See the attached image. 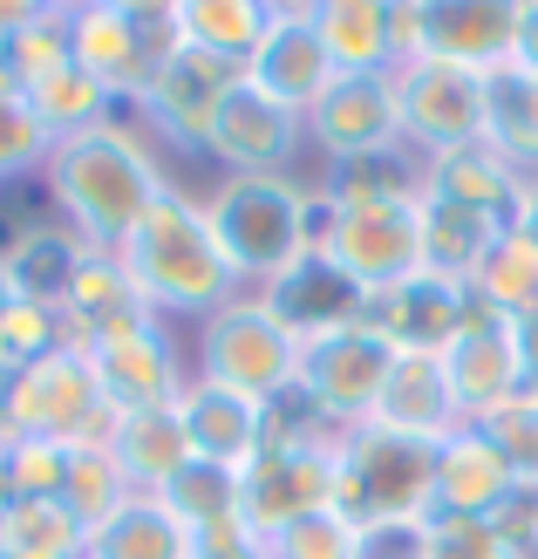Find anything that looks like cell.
<instances>
[{
	"instance_id": "ffe728a7",
	"label": "cell",
	"mask_w": 538,
	"mask_h": 559,
	"mask_svg": "<svg viewBox=\"0 0 538 559\" xmlns=\"http://www.w3.org/2000/svg\"><path fill=\"white\" fill-rule=\"evenodd\" d=\"M55 314H62V342L82 348V355L103 348V342H117V334H136V328L157 321L151 300L136 294V280L123 273L117 253H89V260H82Z\"/></svg>"
},
{
	"instance_id": "4316f807",
	"label": "cell",
	"mask_w": 538,
	"mask_h": 559,
	"mask_svg": "<svg viewBox=\"0 0 538 559\" xmlns=\"http://www.w3.org/2000/svg\"><path fill=\"white\" fill-rule=\"evenodd\" d=\"M109 457L123 464L130 491H164L191 464V437H184V416L178 403L164 409H130L117 416V430H109Z\"/></svg>"
},
{
	"instance_id": "bcb514c9",
	"label": "cell",
	"mask_w": 538,
	"mask_h": 559,
	"mask_svg": "<svg viewBox=\"0 0 538 559\" xmlns=\"http://www.w3.org/2000/svg\"><path fill=\"white\" fill-rule=\"evenodd\" d=\"M491 525H498V539L512 546V552H525V546H538V485H512V498L491 512Z\"/></svg>"
},
{
	"instance_id": "9a60e30c",
	"label": "cell",
	"mask_w": 538,
	"mask_h": 559,
	"mask_svg": "<svg viewBox=\"0 0 538 559\" xmlns=\"http://www.w3.org/2000/svg\"><path fill=\"white\" fill-rule=\"evenodd\" d=\"M334 457H342V443H321V451H260L239 471V525L252 539H273L294 519L334 506Z\"/></svg>"
},
{
	"instance_id": "816d5d0a",
	"label": "cell",
	"mask_w": 538,
	"mask_h": 559,
	"mask_svg": "<svg viewBox=\"0 0 538 559\" xmlns=\"http://www.w3.org/2000/svg\"><path fill=\"white\" fill-rule=\"evenodd\" d=\"M512 226H518V233H531V246H538V178H525V191H518V212H512Z\"/></svg>"
},
{
	"instance_id": "6da1fadb",
	"label": "cell",
	"mask_w": 538,
	"mask_h": 559,
	"mask_svg": "<svg viewBox=\"0 0 538 559\" xmlns=\"http://www.w3.org/2000/svg\"><path fill=\"white\" fill-rule=\"evenodd\" d=\"M171 185H178L171 157H164V144L130 117V109H117L109 123L82 130V136H62V144L48 151V164H41L48 212L62 218L89 253H117V246L136 233V218H144Z\"/></svg>"
},
{
	"instance_id": "4fadbf2b",
	"label": "cell",
	"mask_w": 538,
	"mask_h": 559,
	"mask_svg": "<svg viewBox=\"0 0 538 559\" xmlns=\"http://www.w3.org/2000/svg\"><path fill=\"white\" fill-rule=\"evenodd\" d=\"M300 151H307V117H294L266 90H252L246 75L232 82V96L218 103V117L205 130V157L225 178H279L294 171Z\"/></svg>"
},
{
	"instance_id": "74e56055",
	"label": "cell",
	"mask_w": 538,
	"mask_h": 559,
	"mask_svg": "<svg viewBox=\"0 0 538 559\" xmlns=\"http://www.w3.org/2000/svg\"><path fill=\"white\" fill-rule=\"evenodd\" d=\"M130 498V478L123 464L109 457V443H75L69 451V485H62V506L82 519V525H103Z\"/></svg>"
},
{
	"instance_id": "9c48e42d",
	"label": "cell",
	"mask_w": 538,
	"mask_h": 559,
	"mask_svg": "<svg viewBox=\"0 0 538 559\" xmlns=\"http://www.w3.org/2000/svg\"><path fill=\"white\" fill-rule=\"evenodd\" d=\"M395 117H403V151L422 164L485 144V75L437 55L395 62Z\"/></svg>"
},
{
	"instance_id": "d4e9b609",
	"label": "cell",
	"mask_w": 538,
	"mask_h": 559,
	"mask_svg": "<svg viewBox=\"0 0 538 559\" xmlns=\"http://www.w3.org/2000/svg\"><path fill=\"white\" fill-rule=\"evenodd\" d=\"M82 260H89V246H82V239H75L55 212L0 239V273H8L14 300L62 307V294H69V280H75V266H82Z\"/></svg>"
},
{
	"instance_id": "f546056e",
	"label": "cell",
	"mask_w": 538,
	"mask_h": 559,
	"mask_svg": "<svg viewBox=\"0 0 538 559\" xmlns=\"http://www.w3.org/2000/svg\"><path fill=\"white\" fill-rule=\"evenodd\" d=\"M485 144L512 171L538 178V75L525 62H504L485 75Z\"/></svg>"
},
{
	"instance_id": "4dcf8cb0",
	"label": "cell",
	"mask_w": 538,
	"mask_h": 559,
	"mask_svg": "<svg viewBox=\"0 0 538 559\" xmlns=\"http://www.w3.org/2000/svg\"><path fill=\"white\" fill-rule=\"evenodd\" d=\"M512 218H491V212H470V205H450V199H422V266L470 287L477 260L498 246V233Z\"/></svg>"
},
{
	"instance_id": "ab89813d",
	"label": "cell",
	"mask_w": 538,
	"mask_h": 559,
	"mask_svg": "<svg viewBox=\"0 0 538 559\" xmlns=\"http://www.w3.org/2000/svg\"><path fill=\"white\" fill-rule=\"evenodd\" d=\"M55 348H69L62 342V314L41 300H8V314H0V376H27L35 361H48Z\"/></svg>"
},
{
	"instance_id": "603a6c76",
	"label": "cell",
	"mask_w": 538,
	"mask_h": 559,
	"mask_svg": "<svg viewBox=\"0 0 538 559\" xmlns=\"http://www.w3.org/2000/svg\"><path fill=\"white\" fill-rule=\"evenodd\" d=\"M178 416H184L191 457L225 464V471H246L252 457H260L266 403L239 396V389H218V382H205V376H191V382H184V396H178Z\"/></svg>"
},
{
	"instance_id": "8fae6325",
	"label": "cell",
	"mask_w": 538,
	"mask_h": 559,
	"mask_svg": "<svg viewBox=\"0 0 538 559\" xmlns=\"http://www.w3.org/2000/svg\"><path fill=\"white\" fill-rule=\"evenodd\" d=\"M388 369H395V348L368 321H348V328H334V334L300 348V382L294 389L334 430H361L375 396H382V382H388Z\"/></svg>"
},
{
	"instance_id": "d6986e66",
	"label": "cell",
	"mask_w": 538,
	"mask_h": 559,
	"mask_svg": "<svg viewBox=\"0 0 538 559\" xmlns=\"http://www.w3.org/2000/svg\"><path fill=\"white\" fill-rule=\"evenodd\" d=\"M361 430H388V437H409V443H443L450 430H464V403H457V389H450L443 355L395 348V369H388V382H382V396H375Z\"/></svg>"
},
{
	"instance_id": "cb8c5ba5",
	"label": "cell",
	"mask_w": 538,
	"mask_h": 559,
	"mask_svg": "<svg viewBox=\"0 0 538 559\" xmlns=\"http://www.w3.org/2000/svg\"><path fill=\"white\" fill-rule=\"evenodd\" d=\"M260 300L300 334V348L321 342V334H334V328H348V321H361V307H368L327 253H307L300 266H287L273 287H260Z\"/></svg>"
},
{
	"instance_id": "7a4b0ae2",
	"label": "cell",
	"mask_w": 538,
	"mask_h": 559,
	"mask_svg": "<svg viewBox=\"0 0 538 559\" xmlns=\"http://www.w3.org/2000/svg\"><path fill=\"white\" fill-rule=\"evenodd\" d=\"M117 260L136 280V294L151 300V314L171 321V328L178 321L198 328L232 294H246L232 260H225V246H218V233H212V218H205V191H184V185H171L136 218V233L117 246Z\"/></svg>"
},
{
	"instance_id": "7402d4cb",
	"label": "cell",
	"mask_w": 538,
	"mask_h": 559,
	"mask_svg": "<svg viewBox=\"0 0 538 559\" xmlns=\"http://www.w3.org/2000/svg\"><path fill=\"white\" fill-rule=\"evenodd\" d=\"M512 464L498 457V443L464 424L450 430L437 451H430V512H470V519H491L504 498H512Z\"/></svg>"
},
{
	"instance_id": "f5cc1de1",
	"label": "cell",
	"mask_w": 538,
	"mask_h": 559,
	"mask_svg": "<svg viewBox=\"0 0 538 559\" xmlns=\"http://www.w3.org/2000/svg\"><path fill=\"white\" fill-rule=\"evenodd\" d=\"M35 8H41V0H0V35H8V41H14V35H21V27H27V21H35Z\"/></svg>"
},
{
	"instance_id": "681fc988",
	"label": "cell",
	"mask_w": 538,
	"mask_h": 559,
	"mask_svg": "<svg viewBox=\"0 0 538 559\" xmlns=\"http://www.w3.org/2000/svg\"><path fill=\"white\" fill-rule=\"evenodd\" d=\"M512 62L538 69V0H518V55Z\"/></svg>"
},
{
	"instance_id": "d6a6232c",
	"label": "cell",
	"mask_w": 538,
	"mask_h": 559,
	"mask_svg": "<svg viewBox=\"0 0 538 559\" xmlns=\"http://www.w3.org/2000/svg\"><path fill=\"white\" fill-rule=\"evenodd\" d=\"M21 96H27V109L41 117V130L55 136V144H62V136H82V130H96V123L117 117V96H109L89 69H75V62H62V69L35 75Z\"/></svg>"
},
{
	"instance_id": "f35d334b",
	"label": "cell",
	"mask_w": 538,
	"mask_h": 559,
	"mask_svg": "<svg viewBox=\"0 0 538 559\" xmlns=\"http://www.w3.org/2000/svg\"><path fill=\"white\" fill-rule=\"evenodd\" d=\"M368 533L342 512V506H321V512H307L294 519L287 533H273L266 539V559H361Z\"/></svg>"
},
{
	"instance_id": "f907efd6",
	"label": "cell",
	"mask_w": 538,
	"mask_h": 559,
	"mask_svg": "<svg viewBox=\"0 0 538 559\" xmlns=\"http://www.w3.org/2000/svg\"><path fill=\"white\" fill-rule=\"evenodd\" d=\"M518 348H525V396H538V314L518 321Z\"/></svg>"
},
{
	"instance_id": "e0dca14e",
	"label": "cell",
	"mask_w": 538,
	"mask_h": 559,
	"mask_svg": "<svg viewBox=\"0 0 538 559\" xmlns=\"http://www.w3.org/2000/svg\"><path fill=\"white\" fill-rule=\"evenodd\" d=\"M246 82H252V90H266L273 103H287L294 117H307V109L334 90V62H327V48H321L314 0H279V8H273L266 41L252 48V62H246Z\"/></svg>"
},
{
	"instance_id": "6f0895ef",
	"label": "cell",
	"mask_w": 538,
	"mask_h": 559,
	"mask_svg": "<svg viewBox=\"0 0 538 559\" xmlns=\"http://www.w3.org/2000/svg\"><path fill=\"white\" fill-rule=\"evenodd\" d=\"M8 300H14V287H8V273H0V314H8Z\"/></svg>"
},
{
	"instance_id": "f6af8a7d",
	"label": "cell",
	"mask_w": 538,
	"mask_h": 559,
	"mask_svg": "<svg viewBox=\"0 0 538 559\" xmlns=\"http://www.w3.org/2000/svg\"><path fill=\"white\" fill-rule=\"evenodd\" d=\"M69 451H75V443L14 437V443H8V457H14V491H21V498H62V485H69Z\"/></svg>"
},
{
	"instance_id": "484cf974",
	"label": "cell",
	"mask_w": 538,
	"mask_h": 559,
	"mask_svg": "<svg viewBox=\"0 0 538 559\" xmlns=\"http://www.w3.org/2000/svg\"><path fill=\"white\" fill-rule=\"evenodd\" d=\"M82 559H198V539L171 519L157 491H130L103 525H89Z\"/></svg>"
},
{
	"instance_id": "f1b7e54d",
	"label": "cell",
	"mask_w": 538,
	"mask_h": 559,
	"mask_svg": "<svg viewBox=\"0 0 538 559\" xmlns=\"http://www.w3.org/2000/svg\"><path fill=\"white\" fill-rule=\"evenodd\" d=\"M518 191H525V171H512L491 144H470V151L422 164V199H450V205H470V212H491V218H512Z\"/></svg>"
},
{
	"instance_id": "7bdbcfd3",
	"label": "cell",
	"mask_w": 538,
	"mask_h": 559,
	"mask_svg": "<svg viewBox=\"0 0 538 559\" xmlns=\"http://www.w3.org/2000/svg\"><path fill=\"white\" fill-rule=\"evenodd\" d=\"M55 151V136L41 130V117L27 109V96H0V185H21V178H41V164Z\"/></svg>"
},
{
	"instance_id": "db71d44e",
	"label": "cell",
	"mask_w": 538,
	"mask_h": 559,
	"mask_svg": "<svg viewBox=\"0 0 538 559\" xmlns=\"http://www.w3.org/2000/svg\"><path fill=\"white\" fill-rule=\"evenodd\" d=\"M0 443H14V382L0 376Z\"/></svg>"
},
{
	"instance_id": "2e32d148",
	"label": "cell",
	"mask_w": 538,
	"mask_h": 559,
	"mask_svg": "<svg viewBox=\"0 0 538 559\" xmlns=\"http://www.w3.org/2000/svg\"><path fill=\"white\" fill-rule=\"evenodd\" d=\"M89 369L103 382V403L117 409V416L164 409V403H178L184 382H191V348L178 342L171 321H151V328H136V334H117V342L89 348Z\"/></svg>"
},
{
	"instance_id": "83f0119b",
	"label": "cell",
	"mask_w": 538,
	"mask_h": 559,
	"mask_svg": "<svg viewBox=\"0 0 538 559\" xmlns=\"http://www.w3.org/2000/svg\"><path fill=\"white\" fill-rule=\"evenodd\" d=\"M314 27H321L334 75H388L395 69L388 0H314Z\"/></svg>"
},
{
	"instance_id": "ba28073f",
	"label": "cell",
	"mask_w": 538,
	"mask_h": 559,
	"mask_svg": "<svg viewBox=\"0 0 538 559\" xmlns=\"http://www.w3.org/2000/svg\"><path fill=\"white\" fill-rule=\"evenodd\" d=\"M395 21V62L437 55L491 75L518 55V0H388Z\"/></svg>"
},
{
	"instance_id": "8d00e7d4",
	"label": "cell",
	"mask_w": 538,
	"mask_h": 559,
	"mask_svg": "<svg viewBox=\"0 0 538 559\" xmlns=\"http://www.w3.org/2000/svg\"><path fill=\"white\" fill-rule=\"evenodd\" d=\"M334 205H388V199H422V157L416 151H388V157H361V164H334L321 178Z\"/></svg>"
},
{
	"instance_id": "8992f818",
	"label": "cell",
	"mask_w": 538,
	"mask_h": 559,
	"mask_svg": "<svg viewBox=\"0 0 538 559\" xmlns=\"http://www.w3.org/2000/svg\"><path fill=\"white\" fill-rule=\"evenodd\" d=\"M348 273L361 300H375L403 280L430 273L422 266V199H388V205H334L321 191V246Z\"/></svg>"
},
{
	"instance_id": "60d3db41",
	"label": "cell",
	"mask_w": 538,
	"mask_h": 559,
	"mask_svg": "<svg viewBox=\"0 0 538 559\" xmlns=\"http://www.w3.org/2000/svg\"><path fill=\"white\" fill-rule=\"evenodd\" d=\"M416 552L422 559H518L512 546L498 539L491 519H470V512H422Z\"/></svg>"
},
{
	"instance_id": "1f68e13d",
	"label": "cell",
	"mask_w": 538,
	"mask_h": 559,
	"mask_svg": "<svg viewBox=\"0 0 538 559\" xmlns=\"http://www.w3.org/2000/svg\"><path fill=\"white\" fill-rule=\"evenodd\" d=\"M279 0H178V27L191 48L218 55V62H252V48L266 41Z\"/></svg>"
},
{
	"instance_id": "9f6ffc18",
	"label": "cell",
	"mask_w": 538,
	"mask_h": 559,
	"mask_svg": "<svg viewBox=\"0 0 538 559\" xmlns=\"http://www.w3.org/2000/svg\"><path fill=\"white\" fill-rule=\"evenodd\" d=\"M14 498H21V491H14V457H8V443H0V512H8Z\"/></svg>"
},
{
	"instance_id": "277c9868",
	"label": "cell",
	"mask_w": 538,
	"mask_h": 559,
	"mask_svg": "<svg viewBox=\"0 0 538 559\" xmlns=\"http://www.w3.org/2000/svg\"><path fill=\"white\" fill-rule=\"evenodd\" d=\"M184 48L178 0H69V62L89 69L117 109L144 96V82Z\"/></svg>"
},
{
	"instance_id": "5bb4252c",
	"label": "cell",
	"mask_w": 538,
	"mask_h": 559,
	"mask_svg": "<svg viewBox=\"0 0 538 559\" xmlns=\"http://www.w3.org/2000/svg\"><path fill=\"white\" fill-rule=\"evenodd\" d=\"M307 151L334 164L388 157L403 151V117H395V69L388 75H334V90L307 109Z\"/></svg>"
},
{
	"instance_id": "c3c4849f",
	"label": "cell",
	"mask_w": 538,
	"mask_h": 559,
	"mask_svg": "<svg viewBox=\"0 0 538 559\" xmlns=\"http://www.w3.org/2000/svg\"><path fill=\"white\" fill-rule=\"evenodd\" d=\"M422 525V519H416ZM416 525H375L368 533V546H361V559H422L416 552Z\"/></svg>"
},
{
	"instance_id": "836d02e7",
	"label": "cell",
	"mask_w": 538,
	"mask_h": 559,
	"mask_svg": "<svg viewBox=\"0 0 538 559\" xmlns=\"http://www.w3.org/2000/svg\"><path fill=\"white\" fill-rule=\"evenodd\" d=\"M470 300H485L491 314H512V321L538 314V246H531V233H518V226L498 233V246L470 273Z\"/></svg>"
},
{
	"instance_id": "7c38bea8",
	"label": "cell",
	"mask_w": 538,
	"mask_h": 559,
	"mask_svg": "<svg viewBox=\"0 0 538 559\" xmlns=\"http://www.w3.org/2000/svg\"><path fill=\"white\" fill-rule=\"evenodd\" d=\"M246 69L239 62H218V55H205V48H178L171 62H164L151 82H144V96L130 103V117L144 123L164 151H191V157H205V130H212V117H218V103L232 96V82H239Z\"/></svg>"
},
{
	"instance_id": "30bf717a",
	"label": "cell",
	"mask_w": 538,
	"mask_h": 559,
	"mask_svg": "<svg viewBox=\"0 0 538 559\" xmlns=\"http://www.w3.org/2000/svg\"><path fill=\"white\" fill-rule=\"evenodd\" d=\"M117 409L103 403V382L82 348H55L27 376H14V437L48 443H109Z\"/></svg>"
},
{
	"instance_id": "5b68a950",
	"label": "cell",
	"mask_w": 538,
	"mask_h": 559,
	"mask_svg": "<svg viewBox=\"0 0 538 559\" xmlns=\"http://www.w3.org/2000/svg\"><path fill=\"white\" fill-rule=\"evenodd\" d=\"M184 348H191V376H205L218 389H239L252 403H273L300 382V334L252 287L232 294L218 314L198 321Z\"/></svg>"
},
{
	"instance_id": "52a82bcc",
	"label": "cell",
	"mask_w": 538,
	"mask_h": 559,
	"mask_svg": "<svg viewBox=\"0 0 538 559\" xmlns=\"http://www.w3.org/2000/svg\"><path fill=\"white\" fill-rule=\"evenodd\" d=\"M430 451L437 443H409L388 430H348L342 457H334V506L361 533H375V525H416L430 512Z\"/></svg>"
},
{
	"instance_id": "ee69618b",
	"label": "cell",
	"mask_w": 538,
	"mask_h": 559,
	"mask_svg": "<svg viewBox=\"0 0 538 559\" xmlns=\"http://www.w3.org/2000/svg\"><path fill=\"white\" fill-rule=\"evenodd\" d=\"M62 62H69V0H41L35 21L14 35V75H21V90H27L35 75L62 69Z\"/></svg>"
},
{
	"instance_id": "44dd1931",
	"label": "cell",
	"mask_w": 538,
	"mask_h": 559,
	"mask_svg": "<svg viewBox=\"0 0 538 559\" xmlns=\"http://www.w3.org/2000/svg\"><path fill=\"white\" fill-rule=\"evenodd\" d=\"M464 314H470V287H457V280H443V273H416V280H403V287H388L361 307V321L375 328L388 348H422V355H443L457 342Z\"/></svg>"
},
{
	"instance_id": "b9f144b4",
	"label": "cell",
	"mask_w": 538,
	"mask_h": 559,
	"mask_svg": "<svg viewBox=\"0 0 538 559\" xmlns=\"http://www.w3.org/2000/svg\"><path fill=\"white\" fill-rule=\"evenodd\" d=\"M470 424L498 443V457L512 464V478L538 485V396H525V389H518L512 403H498V409H485V416H470Z\"/></svg>"
},
{
	"instance_id": "7dc6e473",
	"label": "cell",
	"mask_w": 538,
	"mask_h": 559,
	"mask_svg": "<svg viewBox=\"0 0 538 559\" xmlns=\"http://www.w3.org/2000/svg\"><path fill=\"white\" fill-rule=\"evenodd\" d=\"M198 559H266V539H252L246 525H218V533H198Z\"/></svg>"
},
{
	"instance_id": "11a10c76",
	"label": "cell",
	"mask_w": 538,
	"mask_h": 559,
	"mask_svg": "<svg viewBox=\"0 0 538 559\" xmlns=\"http://www.w3.org/2000/svg\"><path fill=\"white\" fill-rule=\"evenodd\" d=\"M21 90V75H14V41L0 35V96H14Z\"/></svg>"
},
{
	"instance_id": "d590c367",
	"label": "cell",
	"mask_w": 538,
	"mask_h": 559,
	"mask_svg": "<svg viewBox=\"0 0 538 559\" xmlns=\"http://www.w3.org/2000/svg\"><path fill=\"white\" fill-rule=\"evenodd\" d=\"M164 506H171V519L184 525V533H218V525H232L239 519V471H225V464H205V457H191L171 485L157 491Z\"/></svg>"
},
{
	"instance_id": "3957f363",
	"label": "cell",
	"mask_w": 538,
	"mask_h": 559,
	"mask_svg": "<svg viewBox=\"0 0 538 559\" xmlns=\"http://www.w3.org/2000/svg\"><path fill=\"white\" fill-rule=\"evenodd\" d=\"M205 218L232 260L239 287H273L287 266H300L321 246V185L294 171L279 178H218L205 191Z\"/></svg>"
},
{
	"instance_id": "e575fe53",
	"label": "cell",
	"mask_w": 538,
	"mask_h": 559,
	"mask_svg": "<svg viewBox=\"0 0 538 559\" xmlns=\"http://www.w3.org/2000/svg\"><path fill=\"white\" fill-rule=\"evenodd\" d=\"M89 525L62 498H14L0 512V559H82Z\"/></svg>"
},
{
	"instance_id": "ac0fdd59",
	"label": "cell",
	"mask_w": 538,
	"mask_h": 559,
	"mask_svg": "<svg viewBox=\"0 0 538 559\" xmlns=\"http://www.w3.org/2000/svg\"><path fill=\"white\" fill-rule=\"evenodd\" d=\"M443 369H450V389L464 403V424L485 416L498 403H512L525 389V348H518V321L512 314H491L485 300H470V314L457 328V342L443 348Z\"/></svg>"
}]
</instances>
